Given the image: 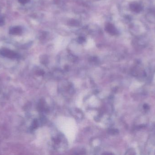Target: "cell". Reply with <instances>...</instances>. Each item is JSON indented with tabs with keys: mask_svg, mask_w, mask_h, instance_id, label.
I'll return each mask as SVG.
<instances>
[{
	"mask_svg": "<svg viewBox=\"0 0 155 155\" xmlns=\"http://www.w3.org/2000/svg\"><path fill=\"white\" fill-rule=\"evenodd\" d=\"M0 53L5 57L10 58H16L17 56V54L12 50H9L6 48H3L0 51Z\"/></svg>",
	"mask_w": 155,
	"mask_h": 155,
	"instance_id": "cell-1",
	"label": "cell"
},
{
	"mask_svg": "<svg viewBox=\"0 0 155 155\" xmlns=\"http://www.w3.org/2000/svg\"><path fill=\"white\" fill-rule=\"evenodd\" d=\"M10 33L14 35H19L22 33V29L20 26H15L11 28L10 30Z\"/></svg>",
	"mask_w": 155,
	"mask_h": 155,
	"instance_id": "cell-2",
	"label": "cell"
},
{
	"mask_svg": "<svg viewBox=\"0 0 155 155\" xmlns=\"http://www.w3.org/2000/svg\"><path fill=\"white\" fill-rule=\"evenodd\" d=\"M30 0H18V2L22 4H25L30 2Z\"/></svg>",
	"mask_w": 155,
	"mask_h": 155,
	"instance_id": "cell-3",
	"label": "cell"
},
{
	"mask_svg": "<svg viewBox=\"0 0 155 155\" xmlns=\"http://www.w3.org/2000/svg\"><path fill=\"white\" fill-rule=\"evenodd\" d=\"M4 23V21L3 19H0V25H3Z\"/></svg>",
	"mask_w": 155,
	"mask_h": 155,
	"instance_id": "cell-4",
	"label": "cell"
}]
</instances>
